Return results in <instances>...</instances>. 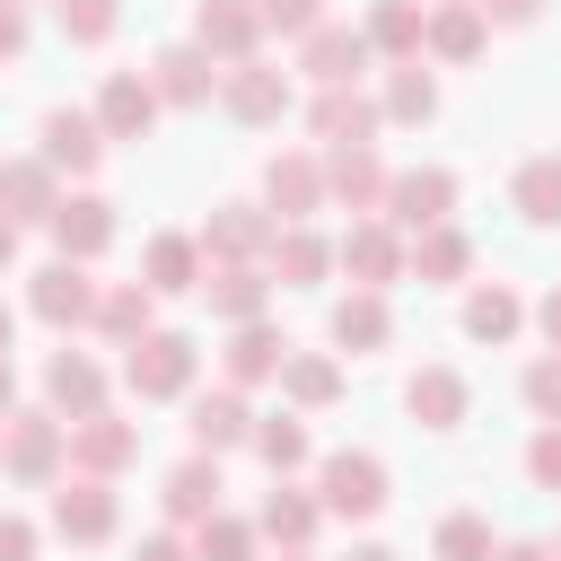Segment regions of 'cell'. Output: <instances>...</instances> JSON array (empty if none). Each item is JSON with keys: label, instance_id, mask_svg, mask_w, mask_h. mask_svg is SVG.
<instances>
[{"label": "cell", "instance_id": "cell-1", "mask_svg": "<svg viewBox=\"0 0 561 561\" xmlns=\"http://www.w3.org/2000/svg\"><path fill=\"white\" fill-rule=\"evenodd\" d=\"M193 377H202V342L175 333V324H158V333H140V342L123 351V386H131L140 403H184Z\"/></svg>", "mask_w": 561, "mask_h": 561}, {"label": "cell", "instance_id": "cell-2", "mask_svg": "<svg viewBox=\"0 0 561 561\" xmlns=\"http://www.w3.org/2000/svg\"><path fill=\"white\" fill-rule=\"evenodd\" d=\"M0 473H18V482H61V473H70V421H61V412H9V421H0Z\"/></svg>", "mask_w": 561, "mask_h": 561}, {"label": "cell", "instance_id": "cell-3", "mask_svg": "<svg viewBox=\"0 0 561 561\" xmlns=\"http://www.w3.org/2000/svg\"><path fill=\"white\" fill-rule=\"evenodd\" d=\"M316 500H324V517H377L394 491H386V456H368V447H333V456H316Z\"/></svg>", "mask_w": 561, "mask_h": 561}, {"label": "cell", "instance_id": "cell-4", "mask_svg": "<svg viewBox=\"0 0 561 561\" xmlns=\"http://www.w3.org/2000/svg\"><path fill=\"white\" fill-rule=\"evenodd\" d=\"M377 219H386L394 237H421V228L456 219V175H447V167H394V175H386Z\"/></svg>", "mask_w": 561, "mask_h": 561}, {"label": "cell", "instance_id": "cell-5", "mask_svg": "<svg viewBox=\"0 0 561 561\" xmlns=\"http://www.w3.org/2000/svg\"><path fill=\"white\" fill-rule=\"evenodd\" d=\"M263 210L289 228V219H316L324 210V158L316 149H272L263 158Z\"/></svg>", "mask_w": 561, "mask_h": 561}, {"label": "cell", "instance_id": "cell-6", "mask_svg": "<svg viewBox=\"0 0 561 561\" xmlns=\"http://www.w3.org/2000/svg\"><path fill=\"white\" fill-rule=\"evenodd\" d=\"M272 210L263 202H219L202 228H193V245H202V263H263V245H272Z\"/></svg>", "mask_w": 561, "mask_h": 561}, {"label": "cell", "instance_id": "cell-7", "mask_svg": "<svg viewBox=\"0 0 561 561\" xmlns=\"http://www.w3.org/2000/svg\"><path fill=\"white\" fill-rule=\"evenodd\" d=\"M131 456H140V421H123L114 403H105V412H88V421H70V473L114 482Z\"/></svg>", "mask_w": 561, "mask_h": 561}, {"label": "cell", "instance_id": "cell-8", "mask_svg": "<svg viewBox=\"0 0 561 561\" xmlns=\"http://www.w3.org/2000/svg\"><path fill=\"white\" fill-rule=\"evenodd\" d=\"M219 105L245 123V131H272L280 114H289V70H272L263 53L254 61H237V70H219Z\"/></svg>", "mask_w": 561, "mask_h": 561}, {"label": "cell", "instance_id": "cell-9", "mask_svg": "<svg viewBox=\"0 0 561 561\" xmlns=\"http://www.w3.org/2000/svg\"><path fill=\"white\" fill-rule=\"evenodd\" d=\"M35 158H44L53 175H96V158H105L96 114H88V105H53V114L35 123Z\"/></svg>", "mask_w": 561, "mask_h": 561}, {"label": "cell", "instance_id": "cell-10", "mask_svg": "<svg viewBox=\"0 0 561 561\" xmlns=\"http://www.w3.org/2000/svg\"><path fill=\"white\" fill-rule=\"evenodd\" d=\"M44 237H53L61 263H96V254L114 245V202H105V193H61L53 219H44Z\"/></svg>", "mask_w": 561, "mask_h": 561}, {"label": "cell", "instance_id": "cell-11", "mask_svg": "<svg viewBox=\"0 0 561 561\" xmlns=\"http://www.w3.org/2000/svg\"><path fill=\"white\" fill-rule=\"evenodd\" d=\"M333 272H351V289H394L403 280V237L386 219H351L333 245Z\"/></svg>", "mask_w": 561, "mask_h": 561}, {"label": "cell", "instance_id": "cell-12", "mask_svg": "<svg viewBox=\"0 0 561 561\" xmlns=\"http://www.w3.org/2000/svg\"><path fill=\"white\" fill-rule=\"evenodd\" d=\"M26 307H35V324H53V333H79L88 316H96V280H88V263H44L35 280H26Z\"/></svg>", "mask_w": 561, "mask_h": 561}, {"label": "cell", "instance_id": "cell-13", "mask_svg": "<svg viewBox=\"0 0 561 561\" xmlns=\"http://www.w3.org/2000/svg\"><path fill=\"white\" fill-rule=\"evenodd\" d=\"M184 438H193V456H228V447H245V438H254V403H245L237 386L184 394Z\"/></svg>", "mask_w": 561, "mask_h": 561}, {"label": "cell", "instance_id": "cell-14", "mask_svg": "<svg viewBox=\"0 0 561 561\" xmlns=\"http://www.w3.org/2000/svg\"><path fill=\"white\" fill-rule=\"evenodd\" d=\"M114 526H123V500H114V482H88V473H70V482L53 491V535H61V543H114Z\"/></svg>", "mask_w": 561, "mask_h": 561}, {"label": "cell", "instance_id": "cell-15", "mask_svg": "<svg viewBox=\"0 0 561 561\" xmlns=\"http://www.w3.org/2000/svg\"><path fill=\"white\" fill-rule=\"evenodd\" d=\"M193 44H202L219 70L254 61V53H263V18H254V0H193Z\"/></svg>", "mask_w": 561, "mask_h": 561}, {"label": "cell", "instance_id": "cell-16", "mask_svg": "<svg viewBox=\"0 0 561 561\" xmlns=\"http://www.w3.org/2000/svg\"><path fill=\"white\" fill-rule=\"evenodd\" d=\"M368 61H377V53H368V35H359V26H333V18H324V26H307V35H298V70H307L316 88H359V70H368Z\"/></svg>", "mask_w": 561, "mask_h": 561}, {"label": "cell", "instance_id": "cell-17", "mask_svg": "<svg viewBox=\"0 0 561 561\" xmlns=\"http://www.w3.org/2000/svg\"><path fill=\"white\" fill-rule=\"evenodd\" d=\"M88 114H96V131H105V140H149V123H158L167 105H158L149 70H105V88H96V105H88Z\"/></svg>", "mask_w": 561, "mask_h": 561}, {"label": "cell", "instance_id": "cell-18", "mask_svg": "<svg viewBox=\"0 0 561 561\" xmlns=\"http://www.w3.org/2000/svg\"><path fill=\"white\" fill-rule=\"evenodd\" d=\"M377 96L368 88H316V105H307V131L324 140V149H377Z\"/></svg>", "mask_w": 561, "mask_h": 561}, {"label": "cell", "instance_id": "cell-19", "mask_svg": "<svg viewBox=\"0 0 561 561\" xmlns=\"http://www.w3.org/2000/svg\"><path fill=\"white\" fill-rule=\"evenodd\" d=\"M403 280H421V289H456V280H473V237H465L456 219L403 237Z\"/></svg>", "mask_w": 561, "mask_h": 561}, {"label": "cell", "instance_id": "cell-20", "mask_svg": "<svg viewBox=\"0 0 561 561\" xmlns=\"http://www.w3.org/2000/svg\"><path fill=\"white\" fill-rule=\"evenodd\" d=\"M193 298L237 333V324H263V307H272V272H263V263H210Z\"/></svg>", "mask_w": 561, "mask_h": 561}, {"label": "cell", "instance_id": "cell-21", "mask_svg": "<svg viewBox=\"0 0 561 561\" xmlns=\"http://www.w3.org/2000/svg\"><path fill=\"white\" fill-rule=\"evenodd\" d=\"M403 412H412L421 430H465V412H473V386H465V368H447V359H421V368L403 377Z\"/></svg>", "mask_w": 561, "mask_h": 561}, {"label": "cell", "instance_id": "cell-22", "mask_svg": "<svg viewBox=\"0 0 561 561\" xmlns=\"http://www.w3.org/2000/svg\"><path fill=\"white\" fill-rule=\"evenodd\" d=\"M263 272H272V289H316V280L333 272V237H324V228H307V219H289V228H272Z\"/></svg>", "mask_w": 561, "mask_h": 561}, {"label": "cell", "instance_id": "cell-23", "mask_svg": "<svg viewBox=\"0 0 561 561\" xmlns=\"http://www.w3.org/2000/svg\"><path fill=\"white\" fill-rule=\"evenodd\" d=\"M149 88H158V105H210V96H219V61L184 35V44L149 53Z\"/></svg>", "mask_w": 561, "mask_h": 561}, {"label": "cell", "instance_id": "cell-24", "mask_svg": "<svg viewBox=\"0 0 561 561\" xmlns=\"http://www.w3.org/2000/svg\"><path fill=\"white\" fill-rule=\"evenodd\" d=\"M386 158L377 149H324V202H342V210H359V219H377V202H386Z\"/></svg>", "mask_w": 561, "mask_h": 561}, {"label": "cell", "instance_id": "cell-25", "mask_svg": "<svg viewBox=\"0 0 561 561\" xmlns=\"http://www.w3.org/2000/svg\"><path fill=\"white\" fill-rule=\"evenodd\" d=\"M114 351H131L140 333H158V289L149 280H96V316H88Z\"/></svg>", "mask_w": 561, "mask_h": 561}, {"label": "cell", "instance_id": "cell-26", "mask_svg": "<svg viewBox=\"0 0 561 561\" xmlns=\"http://www.w3.org/2000/svg\"><path fill=\"white\" fill-rule=\"evenodd\" d=\"M44 412H61V421L105 412V368H96L88 351H53V359H44Z\"/></svg>", "mask_w": 561, "mask_h": 561}, {"label": "cell", "instance_id": "cell-27", "mask_svg": "<svg viewBox=\"0 0 561 561\" xmlns=\"http://www.w3.org/2000/svg\"><path fill=\"white\" fill-rule=\"evenodd\" d=\"M316 526H324V500H316V491H298V482H272V491H263V508H254V535H263V543H280V552H307V543H316Z\"/></svg>", "mask_w": 561, "mask_h": 561}, {"label": "cell", "instance_id": "cell-28", "mask_svg": "<svg viewBox=\"0 0 561 561\" xmlns=\"http://www.w3.org/2000/svg\"><path fill=\"white\" fill-rule=\"evenodd\" d=\"M53 202H61V175L26 149V158H0V219H18V228H44L53 219Z\"/></svg>", "mask_w": 561, "mask_h": 561}, {"label": "cell", "instance_id": "cell-29", "mask_svg": "<svg viewBox=\"0 0 561 561\" xmlns=\"http://www.w3.org/2000/svg\"><path fill=\"white\" fill-rule=\"evenodd\" d=\"M202 272H210V263H202V245H193L184 228H158V237L140 245V280H149L158 298H193Z\"/></svg>", "mask_w": 561, "mask_h": 561}, {"label": "cell", "instance_id": "cell-30", "mask_svg": "<svg viewBox=\"0 0 561 561\" xmlns=\"http://www.w3.org/2000/svg\"><path fill=\"white\" fill-rule=\"evenodd\" d=\"M324 333H333V351H386V342H394V307H386V289H342L333 316H324Z\"/></svg>", "mask_w": 561, "mask_h": 561}, {"label": "cell", "instance_id": "cell-31", "mask_svg": "<svg viewBox=\"0 0 561 561\" xmlns=\"http://www.w3.org/2000/svg\"><path fill=\"white\" fill-rule=\"evenodd\" d=\"M280 359H289V333H272V324H237L228 333V351H219V386H272L280 377Z\"/></svg>", "mask_w": 561, "mask_h": 561}, {"label": "cell", "instance_id": "cell-32", "mask_svg": "<svg viewBox=\"0 0 561 561\" xmlns=\"http://www.w3.org/2000/svg\"><path fill=\"white\" fill-rule=\"evenodd\" d=\"M219 456H184L167 482H158V508H167V526H202L210 508H219Z\"/></svg>", "mask_w": 561, "mask_h": 561}, {"label": "cell", "instance_id": "cell-33", "mask_svg": "<svg viewBox=\"0 0 561 561\" xmlns=\"http://www.w3.org/2000/svg\"><path fill=\"white\" fill-rule=\"evenodd\" d=\"M280 394H289V412H324V403H342V359L333 351H298L289 342V359H280V377H272Z\"/></svg>", "mask_w": 561, "mask_h": 561}, {"label": "cell", "instance_id": "cell-34", "mask_svg": "<svg viewBox=\"0 0 561 561\" xmlns=\"http://www.w3.org/2000/svg\"><path fill=\"white\" fill-rule=\"evenodd\" d=\"M421 26H430L421 0H368V18H359V35H368L377 61H421Z\"/></svg>", "mask_w": 561, "mask_h": 561}, {"label": "cell", "instance_id": "cell-35", "mask_svg": "<svg viewBox=\"0 0 561 561\" xmlns=\"http://www.w3.org/2000/svg\"><path fill=\"white\" fill-rule=\"evenodd\" d=\"M482 44H491L482 9H456V0H438L421 26V61H482Z\"/></svg>", "mask_w": 561, "mask_h": 561}, {"label": "cell", "instance_id": "cell-36", "mask_svg": "<svg viewBox=\"0 0 561 561\" xmlns=\"http://www.w3.org/2000/svg\"><path fill=\"white\" fill-rule=\"evenodd\" d=\"M508 202L526 228H561V149H535L517 175H508Z\"/></svg>", "mask_w": 561, "mask_h": 561}, {"label": "cell", "instance_id": "cell-37", "mask_svg": "<svg viewBox=\"0 0 561 561\" xmlns=\"http://www.w3.org/2000/svg\"><path fill=\"white\" fill-rule=\"evenodd\" d=\"M517 324H526V298L508 280H473L465 289V333L473 342H517Z\"/></svg>", "mask_w": 561, "mask_h": 561}, {"label": "cell", "instance_id": "cell-38", "mask_svg": "<svg viewBox=\"0 0 561 561\" xmlns=\"http://www.w3.org/2000/svg\"><path fill=\"white\" fill-rule=\"evenodd\" d=\"M377 114H386V123H430V114H438V79H430V61H394L386 88H377Z\"/></svg>", "mask_w": 561, "mask_h": 561}, {"label": "cell", "instance_id": "cell-39", "mask_svg": "<svg viewBox=\"0 0 561 561\" xmlns=\"http://www.w3.org/2000/svg\"><path fill=\"white\" fill-rule=\"evenodd\" d=\"M263 465H272V482H289L307 456H316V438H307V421L298 412H272V421H254V438H245Z\"/></svg>", "mask_w": 561, "mask_h": 561}, {"label": "cell", "instance_id": "cell-40", "mask_svg": "<svg viewBox=\"0 0 561 561\" xmlns=\"http://www.w3.org/2000/svg\"><path fill=\"white\" fill-rule=\"evenodd\" d=\"M184 543H193V561H254V543H263V535H254V517H237V508H210V517H202Z\"/></svg>", "mask_w": 561, "mask_h": 561}, {"label": "cell", "instance_id": "cell-41", "mask_svg": "<svg viewBox=\"0 0 561 561\" xmlns=\"http://www.w3.org/2000/svg\"><path fill=\"white\" fill-rule=\"evenodd\" d=\"M430 552H438V561H491V552H500V535H491V517H482V508H447V517H438V535H430Z\"/></svg>", "mask_w": 561, "mask_h": 561}, {"label": "cell", "instance_id": "cell-42", "mask_svg": "<svg viewBox=\"0 0 561 561\" xmlns=\"http://www.w3.org/2000/svg\"><path fill=\"white\" fill-rule=\"evenodd\" d=\"M53 26H61V44H114L123 0H53Z\"/></svg>", "mask_w": 561, "mask_h": 561}, {"label": "cell", "instance_id": "cell-43", "mask_svg": "<svg viewBox=\"0 0 561 561\" xmlns=\"http://www.w3.org/2000/svg\"><path fill=\"white\" fill-rule=\"evenodd\" d=\"M517 394H526V412H535V421H561V351H535V359H526V377H517Z\"/></svg>", "mask_w": 561, "mask_h": 561}, {"label": "cell", "instance_id": "cell-44", "mask_svg": "<svg viewBox=\"0 0 561 561\" xmlns=\"http://www.w3.org/2000/svg\"><path fill=\"white\" fill-rule=\"evenodd\" d=\"M254 18H263V35H272V26H280V35H289V44H298V35H307V26H324V0H254Z\"/></svg>", "mask_w": 561, "mask_h": 561}, {"label": "cell", "instance_id": "cell-45", "mask_svg": "<svg viewBox=\"0 0 561 561\" xmlns=\"http://www.w3.org/2000/svg\"><path fill=\"white\" fill-rule=\"evenodd\" d=\"M526 482H535V491H561V421H543V430L526 438Z\"/></svg>", "mask_w": 561, "mask_h": 561}, {"label": "cell", "instance_id": "cell-46", "mask_svg": "<svg viewBox=\"0 0 561 561\" xmlns=\"http://www.w3.org/2000/svg\"><path fill=\"white\" fill-rule=\"evenodd\" d=\"M0 561H35V517H9L0 508Z\"/></svg>", "mask_w": 561, "mask_h": 561}, {"label": "cell", "instance_id": "cell-47", "mask_svg": "<svg viewBox=\"0 0 561 561\" xmlns=\"http://www.w3.org/2000/svg\"><path fill=\"white\" fill-rule=\"evenodd\" d=\"M552 0H482V26H535Z\"/></svg>", "mask_w": 561, "mask_h": 561}, {"label": "cell", "instance_id": "cell-48", "mask_svg": "<svg viewBox=\"0 0 561 561\" xmlns=\"http://www.w3.org/2000/svg\"><path fill=\"white\" fill-rule=\"evenodd\" d=\"M131 561H193V543L175 535V526H158V535H140V552Z\"/></svg>", "mask_w": 561, "mask_h": 561}, {"label": "cell", "instance_id": "cell-49", "mask_svg": "<svg viewBox=\"0 0 561 561\" xmlns=\"http://www.w3.org/2000/svg\"><path fill=\"white\" fill-rule=\"evenodd\" d=\"M18 53H26V9L0 0V61H18Z\"/></svg>", "mask_w": 561, "mask_h": 561}, {"label": "cell", "instance_id": "cell-50", "mask_svg": "<svg viewBox=\"0 0 561 561\" xmlns=\"http://www.w3.org/2000/svg\"><path fill=\"white\" fill-rule=\"evenodd\" d=\"M535 333H543V342H552V351H561V280H552V289H543V298H535Z\"/></svg>", "mask_w": 561, "mask_h": 561}, {"label": "cell", "instance_id": "cell-51", "mask_svg": "<svg viewBox=\"0 0 561 561\" xmlns=\"http://www.w3.org/2000/svg\"><path fill=\"white\" fill-rule=\"evenodd\" d=\"M491 561H552V543H543V535H508Z\"/></svg>", "mask_w": 561, "mask_h": 561}, {"label": "cell", "instance_id": "cell-52", "mask_svg": "<svg viewBox=\"0 0 561 561\" xmlns=\"http://www.w3.org/2000/svg\"><path fill=\"white\" fill-rule=\"evenodd\" d=\"M18 412V368H9V351H0V421Z\"/></svg>", "mask_w": 561, "mask_h": 561}, {"label": "cell", "instance_id": "cell-53", "mask_svg": "<svg viewBox=\"0 0 561 561\" xmlns=\"http://www.w3.org/2000/svg\"><path fill=\"white\" fill-rule=\"evenodd\" d=\"M342 561H403V552H394V543H351Z\"/></svg>", "mask_w": 561, "mask_h": 561}, {"label": "cell", "instance_id": "cell-54", "mask_svg": "<svg viewBox=\"0 0 561 561\" xmlns=\"http://www.w3.org/2000/svg\"><path fill=\"white\" fill-rule=\"evenodd\" d=\"M18 263V219H0V272Z\"/></svg>", "mask_w": 561, "mask_h": 561}, {"label": "cell", "instance_id": "cell-55", "mask_svg": "<svg viewBox=\"0 0 561 561\" xmlns=\"http://www.w3.org/2000/svg\"><path fill=\"white\" fill-rule=\"evenodd\" d=\"M9 333H18V316H9V307H0V351H9Z\"/></svg>", "mask_w": 561, "mask_h": 561}, {"label": "cell", "instance_id": "cell-56", "mask_svg": "<svg viewBox=\"0 0 561 561\" xmlns=\"http://www.w3.org/2000/svg\"><path fill=\"white\" fill-rule=\"evenodd\" d=\"M280 561H316V552H280Z\"/></svg>", "mask_w": 561, "mask_h": 561}, {"label": "cell", "instance_id": "cell-57", "mask_svg": "<svg viewBox=\"0 0 561 561\" xmlns=\"http://www.w3.org/2000/svg\"><path fill=\"white\" fill-rule=\"evenodd\" d=\"M543 543H552V561H561V535H543Z\"/></svg>", "mask_w": 561, "mask_h": 561}, {"label": "cell", "instance_id": "cell-58", "mask_svg": "<svg viewBox=\"0 0 561 561\" xmlns=\"http://www.w3.org/2000/svg\"><path fill=\"white\" fill-rule=\"evenodd\" d=\"M456 9H482V0H456Z\"/></svg>", "mask_w": 561, "mask_h": 561}, {"label": "cell", "instance_id": "cell-59", "mask_svg": "<svg viewBox=\"0 0 561 561\" xmlns=\"http://www.w3.org/2000/svg\"><path fill=\"white\" fill-rule=\"evenodd\" d=\"M18 9H26V0H18Z\"/></svg>", "mask_w": 561, "mask_h": 561}]
</instances>
